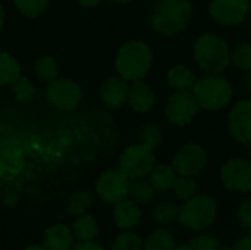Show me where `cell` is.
Instances as JSON below:
<instances>
[{"mask_svg": "<svg viewBox=\"0 0 251 250\" xmlns=\"http://www.w3.org/2000/svg\"><path fill=\"white\" fill-rule=\"evenodd\" d=\"M190 248L193 250H218L219 240L210 234H199L190 240Z\"/></svg>", "mask_w": 251, "mask_h": 250, "instance_id": "cell-33", "label": "cell"}, {"mask_svg": "<svg viewBox=\"0 0 251 250\" xmlns=\"http://www.w3.org/2000/svg\"><path fill=\"white\" fill-rule=\"evenodd\" d=\"M143 245L146 250H174L175 237L171 231L165 228H159L150 233Z\"/></svg>", "mask_w": 251, "mask_h": 250, "instance_id": "cell-22", "label": "cell"}, {"mask_svg": "<svg viewBox=\"0 0 251 250\" xmlns=\"http://www.w3.org/2000/svg\"><path fill=\"white\" fill-rule=\"evenodd\" d=\"M231 63L241 69L251 71V44L250 43H240L231 52Z\"/></svg>", "mask_w": 251, "mask_h": 250, "instance_id": "cell-29", "label": "cell"}, {"mask_svg": "<svg viewBox=\"0 0 251 250\" xmlns=\"http://www.w3.org/2000/svg\"><path fill=\"white\" fill-rule=\"evenodd\" d=\"M150 184L154 187L156 192H168L174 187V183L178 177L172 165L159 164L154 165V168L150 172Z\"/></svg>", "mask_w": 251, "mask_h": 250, "instance_id": "cell-19", "label": "cell"}, {"mask_svg": "<svg viewBox=\"0 0 251 250\" xmlns=\"http://www.w3.org/2000/svg\"><path fill=\"white\" fill-rule=\"evenodd\" d=\"M138 140L141 144H144L150 149H156L163 141V133L157 125L146 124L138 131Z\"/></svg>", "mask_w": 251, "mask_h": 250, "instance_id": "cell-30", "label": "cell"}, {"mask_svg": "<svg viewBox=\"0 0 251 250\" xmlns=\"http://www.w3.org/2000/svg\"><path fill=\"white\" fill-rule=\"evenodd\" d=\"M174 192H175V196L182 200V202H187L188 199H191L193 196H196L197 193V183L193 177H188V175H178L175 183H174Z\"/></svg>", "mask_w": 251, "mask_h": 250, "instance_id": "cell-26", "label": "cell"}, {"mask_svg": "<svg viewBox=\"0 0 251 250\" xmlns=\"http://www.w3.org/2000/svg\"><path fill=\"white\" fill-rule=\"evenodd\" d=\"M200 106L191 91H176L166 103V118L171 124L178 127L188 125L197 115Z\"/></svg>", "mask_w": 251, "mask_h": 250, "instance_id": "cell-11", "label": "cell"}, {"mask_svg": "<svg viewBox=\"0 0 251 250\" xmlns=\"http://www.w3.org/2000/svg\"><path fill=\"white\" fill-rule=\"evenodd\" d=\"M174 250H193L190 248V245H184V246H175Z\"/></svg>", "mask_w": 251, "mask_h": 250, "instance_id": "cell-40", "label": "cell"}, {"mask_svg": "<svg viewBox=\"0 0 251 250\" xmlns=\"http://www.w3.org/2000/svg\"><path fill=\"white\" fill-rule=\"evenodd\" d=\"M12 91H13L15 99L19 103H28V102H31L35 97L37 88H35V85L28 78L19 77L16 81L12 83Z\"/></svg>", "mask_w": 251, "mask_h": 250, "instance_id": "cell-27", "label": "cell"}, {"mask_svg": "<svg viewBox=\"0 0 251 250\" xmlns=\"http://www.w3.org/2000/svg\"><path fill=\"white\" fill-rule=\"evenodd\" d=\"M129 186H131V180L125 177L119 169L106 171L97 180L96 192L104 203L116 205L118 202L129 196Z\"/></svg>", "mask_w": 251, "mask_h": 250, "instance_id": "cell-10", "label": "cell"}, {"mask_svg": "<svg viewBox=\"0 0 251 250\" xmlns=\"http://www.w3.org/2000/svg\"><path fill=\"white\" fill-rule=\"evenodd\" d=\"M237 218L240 221V224L246 228L251 230V199L244 200L237 211Z\"/></svg>", "mask_w": 251, "mask_h": 250, "instance_id": "cell-34", "label": "cell"}, {"mask_svg": "<svg viewBox=\"0 0 251 250\" xmlns=\"http://www.w3.org/2000/svg\"><path fill=\"white\" fill-rule=\"evenodd\" d=\"M128 102L135 112L146 113L154 106L156 97L153 90L146 83H143V80H140V81H132V85L129 87V93H128Z\"/></svg>", "mask_w": 251, "mask_h": 250, "instance_id": "cell-15", "label": "cell"}, {"mask_svg": "<svg viewBox=\"0 0 251 250\" xmlns=\"http://www.w3.org/2000/svg\"><path fill=\"white\" fill-rule=\"evenodd\" d=\"M207 152L199 143H188L182 146L174 156L172 167L178 175L194 177L200 174L207 165Z\"/></svg>", "mask_w": 251, "mask_h": 250, "instance_id": "cell-9", "label": "cell"}, {"mask_svg": "<svg viewBox=\"0 0 251 250\" xmlns=\"http://www.w3.org/2000/svg\"><path fill=\"white\" fill-rule=\"evenodd\" d=\"M115 1H119V3H131L134 0H115Z\"/></svg>", "mask_w": 251, "mask_h": 250, "instance_id": "cell-43", "label": "cell"}, {"mask_svg": "<svg viewBox=\"0 0 251 250\" xmlns=\"http://www.w3.org/2000/svg\"><path fill=\"white\" fill-rule=\"evenodd\" d=\"M82 6H85V7H94V6H97L101 0H78Z\"/></svg>", "mask_w": 251, "mask_h": 250, "instance_id": "cell-37", "label": "cell"}, {"mask_svg": "<svg viewBox=\"0 0 251 250\" xmlns=\"http://www.w3.org/2000/svg\"><path fill=\"white\" fill-rule=\"evenodd\" d=\"M46 97L50 105L60 111H72L82 100L81 87L68 78H56L49 83L46 90Z\"/></svg>", "mask_w": 251, "mask_h": 250, "instance_id": "cell-7", "label": "cell"}, {"mask_svg": "<svg viewBox=\"0 0 251 250\" xmlns=\"http://www.w3.org/2000/svg\"><path fill=\"white\" fill-rule=\"evenodd\" d=\"M153 53L147 43L132 40L125 43L116 55L115 66L121 78L125 81H140L147 77L151 69Z\"/></svg>", "mask_w": 251, "mask_h": 250, "instance_id": "cell-2", "label": "cell"}, {"mask_svg": "<svg viewBox=\"0 0 251 250\" xmlns=\"http://www.w3.org/2000/svg\"><path fill=\"white\" fill-rule=\"evenodd\" d=\"M129 87L126 81L121 77H109L103 81L100 87V97L106 108L118 109L121 108L125 100H128Z\"/></svg>", "mask_w": 251, "mask_h": 250, "instance_id": "cell-14", "label": "cell"}, {"mask_svg": "<svg viewBox=\"0 0 251 250\" xmlns=\"http://www.w3.org/2000/svg\"><path fill=\"white\" fill-rule=\"evenodd\" d=\"M72 233L74 237H76L79 242H93L99 234V225L90 215H79L74 224H72Z\"/></svg>", "mask_w": 251, "mask_h": 250, "instance_id": "cell-20", "label": "cell"}, {"mask_svg": "<svg viewBox=\"0 0 251 250\" xmlns=\"http://www.w3.org/2000/svg\"><path fill=\"white\" fill-rule=\"evenodd\" d=\"M218 215V205L209 194L193 196L179 209V222L191 231H204Z\"/></svg>", "mask_w": 251, "mask_h": 250, "instance_id": "cell-5", "label": "cell"}, {"mask_svg": "<svg viewBox=\"0 0 251 250\" xmlns=\"http://www.w3.org/2000/svg\"><path fill=\"white\" fill-rule=\"evenodd\" d=\"M153 221L162 225L175 222L179 218V208L174 202H160L153 209Z\"/></svg>", "mask_w": 251, "mask_h": 250, "instance_id": "cell-25", "label": "cell"}, {"mask_svg": "<svg viewBox=\"0 0 251 250\" xmlns=\"http://www.w3.org/2000/svg\"><path fill=\"white\" fill-rule=\"evenodd\" d=\"M1 1H3V0H1Z\"/></svg>", "mask_w": 251, "mask_h": 250, "instance_id": "cell-45", "label": "cell"}, {"mask_svg": "<svg viewBox=\"0 0 251 250\" xmlns=\"http://www.w3.org/2000/svg\"><path fill=\"white\" fill-rule=\"evenodd\" d=\"M91 203H93V193L85 189L78 190L74 194H71L68 200V212L75 217L84 215L91 206Z\"/></svg>", "mask_w": 251, "mask_h": 250, "instance_id": "cell-24", "label": "cell"}, {"mask_svg": "<svg viewBox=\"0 0 251 250\" xmlns=\"http://www.w3.org/2000/svg\"><path fill=\"white\" fill-rule=\"evenodd\" d=\"M191 93L201 109L218 112L231 103L234 88L232 84L221 74H206L196 80Z\"/></svg>", "mask_w": 251, "mask_h": 250, "instance_id": "cell-4", "label": "cell"}, {"mask_svg": "<svg viewBox=\"0 0 251 250\" xmlns=\"http://www.w3.org/2000/svg\"><path fill=\"white\" fill-rule=\"evenodd\" d=\"M35 74L40 80L51 83L57 78V65L51 56H40L35 60Z\"/></svg>", "mask_w": 251, "mask_h": 250, "instance_id": "cell-28", "label": "cell"}, {"mask_svg": "<svg viewBox=\"0 0 251 250\" xmlns=\"http://www.w3.org/2000/svg\"><path fill=\"white\" fill-rule=\"evenodd\" d=\"M24 250H47L44 246H28L26 249Z\"/></svg>", "mask_w": 251, "mask_h": 250, "instance_id": "cell-41", "label": "cell"}, {"mask_svg": "<svg viewBox=\"0 0 251 250\" xmlns=\"http://www.w3.org/2000/svg\"><path fill=\"white\" fill-rule=\"evenodd\" d=\"M3 22H4V10H3V6L0 3V29L3 27Z\"/></svg>", "mask_w": 251, "mask_h": 250, "instance_id": "cell-39", "label": "cell"}, {"mask_svg": "<svg viewBox=\"0 0 251 250\" xmlns=\"http://www.w3.org/2000/svg\"><path fill=\"white\" fill-rule=\"evenodd\" d=\"M250 161H251V144H250Z\"/></svg>", "mask_w": 251, "mask_h": 250, "instance_id": "cell-44", "label": "cell"}, {"mask_svg": "<svg viewBox=\"0 0 251 250\" xmlns=\"http://www.w3.org/2000/svg\"><path fill=\"white\" fill-rule=\"evenodd\" d=\"M74 250H106L104 248H101L100 245L93 242H79L74 246Z\"/></svg>", "mask_w": 251, "mask_h": 250, "instance_id": "cell-35", "label": "cell"}, {"mask_svg": "<svg viewBox=\"0 0 251 250\" xmlns=\"http://www.w3.org/2000/svg\"><path fill=\"white\" fill-rule=\"evenodd\" d=\"M13 1L21 13L31 18L41 15L49 6V0H13Z\"/></svg>", "mask_w": 251, "mask_h": 250, "instance_id": "cell-32", "label": "cell"}, {"mask_svg": "<svg viewBox=\"0 0 251 250\" xmlns=\"http://www.w3.org/2000/svg\"><path fill=\"white\" fill-rule=\"evenodd\" d=\"M234 250H251V237H243L235 243Z\"/></svg>", "mask_w": 251, "mask_h": 250, "instance_id": "cell-36", "label": "cell"}, {"mask_svg": "<svg viewBox=\"0 0 251 250\" xmlns=\"http://www.w3.org/2000/svg\"><path fill=\"white\" fill-rule=\"evenodd\" d=\"M21 77V66L18 60L9 53L0 52V85L12 84Z\"/></svg>", "mask_w": 251, "mask_h": 250, "instance_id": "cell-21", "label": "cell"}, {"mask_svg": "<svg viewBox=\"0 0 251 250\" xmlns=\"http://www.w3.org/2000/svg\"><path fill=\"white\" fill-rule=\"evenodd\" d=\"M246 85H247V90L251 93V71H249L247 74V78H246Z\"/></svg>", "mask_w": 251, "mask_h": 250, "instance_id": "cell-38", "label": "cell"}, {"mask_svg": "<svg viewBox=\"0 0 251 250\" xmlns=\"http://www.w3.org/2000/svg\"><path fill=\"white\" fill-rule=\"evenodd\" d=\"M129 196L138 205H149L154 200L156 190L150 183L143 180H135L129 186Z\"/></svg>", "mask_w": 251, "mask_h": 250, "instance_id": "cell-23", "label": "cell"}, {"mask_svg": "<svg viewBox=\"0 0 251 250\" xmlns=\"http://www.w3.org/2000/svg\"><path fill=\"white\" fill-rule=\"evenodd\" d=\"M222 184L235 193L251 192V161L244 158H232L221 168Z\"/></svg>", "mask_w": 251, "mask_h": 250, "instance_id": "cell-8", "label": "cell"}, {"mask_svg": "<svg viewBox=\"0 0 251 250\" xmlns=\"http://www.w3.org/2000/svg\"><path fill=\"white\" fill-rule=\"evenodd\" d=\"M154 165L156 156L153 149L141 143L126 147L119 156V171L131 181L149 177Z\"/></svg>", "mask_w": 251, "mask_h": 250, "instance_id": "cell-6", "label": "cell"}, {"mask_svg": "<svg viewBox=\"0 0 251 250\" xmlns=\"http://www.w3.org/2000/svg\"><path fill=\"white\" fill-rule=\"evenodd\" d=\"M250 12V0H212L210 16L224 27L241 24Z\"/></svg>", "mask_w": 251, "mask_h": 250, "instance_id": "cell-12", "label": "cell"}, {"mask_svg": "<svg viewBox=\"0 0 251 250\" xmlns=\"http://www.w3.org/2000/svg\"><path fill=\"white\" fill-rule=\"evenodd\" d=\"M196 80L193 69L185 65H175L168 71V84L175 91H191Z\"/></svg>", "mask_w": 251, "mask_h": 250, "instance_id": "cell-18", "label": "cell"}, {"mask_svg": "<svg viewBox=\"0 0 251 250\" xmlns=\"http://www.w3.org/2000/svg\"><path fill=\"white\" fill-rule=\"evenodd\" d=\"M231 136L241 144H251V99L240 100L229 112L228 121Z\"/></svg>", "mask_w": 251, "mask_h": 250, "instance_id": "cell-13", "label": "cell"}, {"mask_svg": "<svg viewBox=\"0 0 251 250\" xmlns=\"http://www.w3.org/2000/svg\"><path fill=\"white\" fill-rule=\"evenodd\" d=\"M218 250H234L232 248H229V246H219Z\"/></svg>", "mask_w": 251, "mask_h": 250, "instance_id": "cell-42", "label": "cell"}, {"mask_svg": "<svg viewBox=\"0 0 251 250\" xmlns=\"http://www.w3.org/2000/svg\"><path fill=\"white\" fill-rule=\"evenodd\" d=\"M193 55L206 74H222L231 63L228 43L215 32L201 34L194 43Z\"/></svg>", "mask_w": 251, "mask_h": 250, "instance_id": "cell-3", "label": "cell"}, {"mask_svg": "<svg viewBox=\"0 0 251 250\" xmlns=\"http://www.w3.org/2000/svg\"><path fill=\"white\" fill-rule=\"evenodd\" d=\"M113 220L116 225L122 230H131L138 225L141 220V209L138 203H135L132 199H124L115 205L113 211Z\"/></svg>", "mask_w": 251, "mask_h": 250, "instance_id": "cell-16", "label": "cell"}, {"mask_svg": "<svg viewBox=\"0 0 251 250\" xmlns=\"http://www.w3.org/2000/svg\"><path fill=\"white\" fill-rule=\"evenodd\" d=\"M43 246L47 250H71L74 246V233L66 225H53L46 230Z\"/></svg>", "mask_w": 251, "mask_h": 250, "instance_id": "cell-17", "label": "cell"}, {"mask_svg": "<svg viewBox=\"0 0 251 250\" xmlns=\"http://www.w3.org/2000/svg\"><path fill=\"white\" fill-rule=\"evenodd\" d=\"M193 16V4L190 0H159L151 13V28L166 37L182 32Z\"/></svg>", "mask_w": 251, "mask_h": 250, "instance_id": "cell-1", "label": "cell"}, {"mask_svg": "<svg viewBox=\"0 0 251 250\" xmlns=\"http://www.w3.org/2000/svg\"><path fill=\"white\" fill-rule=\"evenodd\" d=\"M143 249V242L141 239L131 233V231H124L121 233L112 243V250H141Z\"/></svg>", "mask_w": 251, "mask_h": 250, "instance_id": "cell-31", "label": "cell"}]
</instances>
